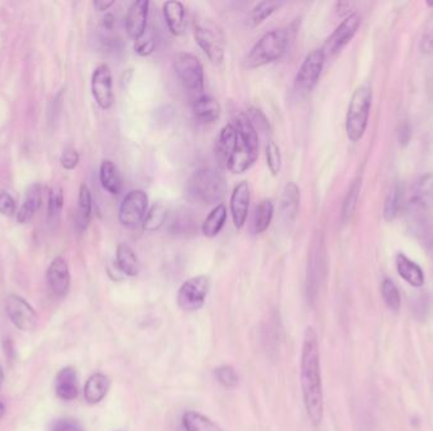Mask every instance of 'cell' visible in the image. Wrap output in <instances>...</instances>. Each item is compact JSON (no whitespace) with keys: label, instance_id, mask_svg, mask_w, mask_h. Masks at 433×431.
<instances>
[{"label":"cell","instance_id":"33","mask_svg":"<svg viewBox=\"0 0 433 431\" xmlns=\"http://www.w3.org/2000/svg\"><path fill=\"white\" fill-rule=\"evenodd\" d=\"M402 197H403V190L400 188V185H395L389 195L386 196V204H384V218L388 222H392L393 219H395L400 207H402Z\"/></svg>","mask_w":433,"mask_h":431},{"label":"cell","instance_id":"37","mask_svg":"<svg viewBox=\"0 0 433 431\" xmlns=\"http://www.w3.org/2000/svg\"><path fill=\"white\" fill-rule=\"evenodd\" d=\"M266 162L273 176H278L281 171V154L276 143L270 141L266 146Z\"/></svg>","mask_w":433,"mask_h":431},{"label":"cell","instance_id":"21","mask_svg":"<svg viewBox=\"0 0 433 431\" xmlns=\"http://www.w3.org/2000/svg\"><path fill=\"white\" fill-rule=\"evenodd\" d=\"M300 205V189L297 183H291L285 185L281 195V215L286 222H294L298 217Z\"/></svg>","mask_w":433,"mask_h":431},{"label":"cell","instance_id":"45","mask_svg":"<svg viewBox=\"0 0 433 431\" xmlns=\"http://www.w3.org/2000/svg\"><path fill=\"white\" fill-rule=\"evenodd\" d=\"M3 347H4V353H6V358L8 360H14L16 358V350H14V347H13L12 340L11 339H6L3 342Z\"/></svg>","mask_w":433,"mask_h":431},{"label":"cell","instance_id":"3","mask_svg":"<svg viewBox=\"0 0 433 431\" xmlns=\"http://www.w3.org/2000/svg\"><path fill=\"white\" fill-rule=\"evenodd\" d=\"M190 195L204 205H214L226 196L227 183L223 175L212 167L196 170L188 185Z\"/></svg>","mask_w":433,"mask_h":431},{"label":"cell","instance_id":"16","mask_svg":"<svg viewBox=\"0 0 433 431\" xmlns=\"http://www.w3.org/2000/svg\"><path fill=\"white\" fill-rule=\"evenodd\" d=\"M47 281L52 292L57 297L67 295L70 289V271L64 258L57 257L52 260L47 270Z\"/></svg>","mask_w":433,"mask_h":431},{"label":"cell","instance_id":"18","mask_svg":"<svg viewBox=\"0 0 433 431\" xmlns=\"http://www.w3.org/2000/svg\"><path fill=\"white\" fill-rule=\"evenodd\" d=\"M410 205L426 213L433 210V173L422 176L415 183Z\"/></svg>","mask_w":433,"mask_h":431},{"label":"cell","instance_id":"4","mask_svg":"<svg viewBox=\"0 0 433 431\" xmlns=\"http://www.w3.org/2000/svg\"><path fill=\"white\" fill-rule=\"evenodd\" d=\"M288 42L289 37L283 28L267 32L251 48L244 59V66L247 69H259L273 64L283 57L288 47Z\"/></svg>","mask_w":433,"mask_h":431},{"label":"cell","instance_id":"10","mask_svg":"<svg viewBox=\"0 0 433 431\" xmlns=\"http://www.w3.org/2000/svg\"><path fill=\"white\" fill-rule=\"evenodd\" d=\"M209 278L196 276L185 281L179 289L178 304L184 311H196L204 305L209 291Z\"/></svg>","mask_w":433,"mask_h":431},{"label":"cell","instance_id":"13","mask_svg":"<svg viewBox=\"0 0 433 431\" xmlns=\"http://www.w3.org/2000/svg\"><path fill=\"white\" fill-rule=\"evenodd\" d=\"M6 313L13 324L21 331H30L36 328L38 321L36 311L22 297L9 296L6 300Z\"/></svg>","mask_w":433,"mask_h":431},{"label":"cell","instance_id":"44","mask_svg":"<svg viewBox=\"0 0 433 431\" xmlns=\"http://www.w3.org/2000/svg\"><path fill=\"white\" fill-rule=\"evenodd\" d=\"M114 24H116V18H114L113 14H111V13L106 14L104 18L101 21V27L104 30H113Z\"/></svg>","mask_w":433,"mask_h":431},{"label":"cell","instance_id":"31","mask_svg":"<svg viewBox=\"0 0 433 431\" xmlns=\"http://www.w3.org/2000/svg\"><path fill=\"white\" fill-rule=\"evenodd\" d=\"M167 218V210L165 205H162L161 202H156L150 207L149 212L143 219V231H149V233L160 231L162 225L165 224Z\"/></svg>","mask_w":433,"mask_h":431},{"label":"cell","instance_id":"19","mask_svg":"<svg viewBox=\"0 0 433 431\" xmlns=\"http://www.w3.org/2000/svg\"><path fill=\"white\" fill-rule=\"evenodd\" d=\"M56 393L61 400L72 401L79 396L77 371L66 367L60 371L56 379Z\"/></svg>","mask_w":433,"mask_h":431},{"label":"cell","instance_id":"28","mask_svg":"<svg viewBox=\"0 0 433 431\" xmlns=\"http://www.w3.org/2000/svg\"><path fill=\"white\" fill-rule=\"evenodd\" d=\"M227 207L223 204H218L213 210L208 214L207 218L202 225V233L207 238H214L218 236L223 226L226 224Z\"/></svg>","mask_w":433,"mask_h":431},{"label":"cell","instance_id":"14","mask_svg":"<svg viewBox=\"0 0 433 431\" xmlns=\"http://www.w3.org/2000/svg\"><path fill=\"white\" fill-rule=\"evenodd\" d=\"M150 3L147 0L133 1L125 16V30L132 40L140 41L147 28Z\"/></svg>","mask_w":433,"mask_h":431},{"label":"cell","instance_id":"41","mask_svg":"<svg viewBox=\"0 0 433 431\" xmlns=\"http://www.w3.org/2000/svg\"><path fill=\"white\" fill-rule=\"evenodd\" d=\"M79 154L75 149H67L61 157V165L66 170H74L79 163Z\"/></svg>","mask_w":433,"mask_h":431},{"label":"cell","instance_id":"43","mask_svg":"<svg viewBox=\"0 0 433 431\" xmlns=\"http://www.w3.org/2000/svg\"><path fill=\"white\" fill-rule=\"evenodd\" d=\"M410 136H412V132H410V125L407 123H403L402 127L399 128V141L402 143V146H407L410 142Z\"/></svg>","mask_w":433,"mask_h":431},{"label":"cell","instance_id":"40","mask_svg":"<svg viewBox=\"0 0 433 431\" xmlns=\"http://www.w3.org/2000/svg\"><path fill=\"white\" fill-rule=\"evenodd\" d=\"M51 431H85L77 420L62 419L55 423Z\"/></svg>","mask_w":433,"mask_h":431},{"label":"cell","instance_id":"48","mask_svg":"<svg viewBox=\"0 0 433 431\" xmlns=\"http://www.w3.org/2000/svg\"><path fill=\"white\" fill-rule=\"evenodd\" d=\"M3 381H4V373H3V369H1V367H0V387H1V384H3Z\"/></svg>","mask_w":433,"mask_h":431},{"label":"cell","instance_id":"25","mask_svg":"<svg viewBox=\"0 0 433 431\" xmlns=\"http://www.w3.org/2000/svg\"><path fill=\"white\" fill-rule=\"evenodd\" d=\"M99 178L103 189L112 195H119L122 190V178L118 167L114 165L112 161H103L99 171Z\"/></svg>","mask_w":433,"mask_h":431},{"label":"cell","instance_id":"23","mask_svg":"<svg viewBox=\"0 0 433 431\" xmlns=\"http://www.w3.org/2000/svg\"><path fill=\"white\" fill-rule=\"evenodd\" d=\"M41 207V186L40 185H32L27 190L24 196L23 204L19 209L17 220L21 224L30 223L33 217L36 215L37 210Z\"/></svg>","mask_w":433,"mask_h":431},{"label":"cell","instance_id":"5","mask_svg":"<svg viewBox=\"0 0 433 431\" xmlns=\"http://www.w3.org/2000/svg\"><path fill=\"white\" fill-rule=\"evenodd\" d=\"M194 38L212 64L218 65L225 59L226 36L220 24L215 23L213 19H196Z\"/></svg>","mask_w":433,"mask_h":431},{"label":"cell","instance_id":"20","mask_svg":"<svg viewBox=\"0 0 433 431\" xmlns=\"http://www.w3.org/2000/svg\"><path fill=\"white\" fill-rule=\"evenodd\" d=\"M395 266L399 276L407 281L413 287H422L424 285V273L421 267L415 262L410 260L404 254H398L395 258Z\"/></svg>","mask_w":433,"mask_h":431},{"label":"cell","instance_id":"11","mask_svg":"<svg viewBox=\"0 0 433 431\" xmlns=\"http://www.w3.org/2000/svg\"><path fill=\"white\" fill-rule=\"evenodd\" d=\"M360 24H361V17L359 14L351 13L350 16H347L332 35L327 38L326 43L322 48L325 56L336 54L346 45H349L360 28Z\"/></svg>","mask_w":433,"mask_h":431},{"label":"cell","instance_id":"27","mask_svg":"<svg viewBox=\"0 0 433 431\" xmlns=\"http://www.w3.org/2000/svg\"><path fill=\"white\" fill-rule=\"evenodd\" d=\"M116 260H117V266L119 271L125 273V276L135 277L140 272V262L137 258L135 251L127 246V244H119L117 248V254H116Z\"/></svg>","mask_w":433,"mask_h":431},{"label":"cell","instance_id":"17","mask_svg":"<svg viewBox=\"0 0 433 431\" xmlns=\"http://www.w3.org/2000/svg\"><path fill=\"white\" fill-rule=\"evenodd\" d=\"M193 117L199 125H212L220 117V105L212 96L202 95L193 99Z\"/></svg>","mask_w":433,"mask_h":431},{"label":"cell","instance_id":"29","mask_svg":"<svg viewBox=\"0 0 433 431\" xmlns=\"http://www.w3.org/2000/svg\"><path fill=\"white\" fill-rule=\"evenodd\" d=\"M185 431H223L214 421L196 411H188L183 416Z\"/></svg>","mask_w":433,"mask_h":431},{"label":"cell","instance_id":"15","mask_svg":"<svg viewBox=\"0 0 433 431\" xmlns=\"http://www.w3.org/2000/svg\"><path fill=\"white\" fill-rule=\"evenodd\" d=\"M249 201H251V192H249V183L241 181L233 189L230 200L232 220L237 229H242L246 224L249 215Z\"/></svg>","mask_w":433,"mask_h":431},{"label":"cell","instance_id":"34","mask_svg":"<svg viewBox=\"0 0 433 431\" xmlns=\"http://www.w3.org/2000/svg\"><path fill=\"white\" fill-rule=\"evenodd\" d=\"M381 296L383 300L386 304V306L389 307L393 311H398L400 309V294L397 286L394 285L390 278H386L381 284Z\"/></svg>","mask_w":433,"mask_h":431},{"label":"cell","instance_id":"47","mask_svg":"<svg viewBox=\"0 0 433 431\" xmlns=\"http://www.w3.org/2000/svg\"><path fill=\"white\" fill-rule=\"evenodd\" d=\"M6 413V408H4V405L0 402V419L3 418V415Z\"/></svg>","mask_w":433,"mask_h":431},{"label":"cell","instance_id":"9","mask_svg":"<svg viewBox=\"0 0 433 431\" xmlns=\"http://www.w3.org/2000/svg\"><path fill=\"white\" fill-rule=\"evenodd\" d=\"M149 212V196L143 190H132L119 207V223L125 228H135Z\"/></svg>","mask_w":433,"mask_h":431},{"label":"cell","instance_id":"38","mask_svg":"<svg viewBox=\"0 0 433 431\" xmlns=\"http://www.w3.org/2000/svg\"><path fill=\"white\" fill-rule=\"evenodd\" d=\"M214 376L217 378V381L226 389H235L237 386V373L231 366H222L215 368Z\"/></svg>","mask_w":433,"mask_h":431},{"label":"cell","instance_id":"35","mask_svg":"<svg viewBox=\"0 0 433 431\" xmlns=\"http://www.w3.org/2000/svg\"><path fill=\"white\" fill-rule=\"evenodd\" d=\"M283 3L280 1H260L257 3L252 12H251V22L254 25L262 23L265 19L269 18L271 14L276 12Z\"/></svg>","mask_w":433,"mask_h":431},{"label":"cell","instance_id":"1","mask_svg":"<svg viewBox=\"0 0 433 431\" xmlns=\"http://www.w3.org/2000/svg\"><path fill=\"white\" fill-rule=\"evenodd\" d=\"M215 156L220 165L233 173H244L259 157V132L249 115H238L225 125L215 142Z\"/></svg>","mask_w":433,"mask_h":431},{"label":"cell","instance_id":"39","mask_svg":"<svg viewBox=\"0 0 433 431\" xmlns=\"http://www.w3.org/2000/svg\"><path fill=\"white\" fill-rule=\"evenodd\" d=\"M17 207H16V201L12 196L6 192L0 194V213L6 217H13L16 214Z\"/></svg>","mask_w":433,"mask_h":431},{"label":"cell","instance_id":"30","mask_svg":"<svg viewBox=\"0 0 433 431\" xmlns=\"http://www.w3.org/2000/svg\"><path fill=\"white\" fill-rule=\"evenodd\" d=\"M273 217V201L267 200V199L260 201V204L256 207L255 217H254V222H252L254 233L255 234H262L264 231H266L267 228L271 224Z\"/></svg>","mask_w":433,"mask_h":431},{"label":"cell","instance_id":"26","mask_svg":"<svg viewBox=\"0 0 433 431\" xmlns=\"http://www.w3.org/2000/svg\"><path fill=\"white\" fill-rule=\"evenodd\" d=\"M91 207H93V199L89 188L86 185H81L77 197V220H75L79 231H84L89 226Z\"/></svg>","mask_w":433,"mask_h":431},{"label":"cell","instance_id":"42","mask_svg":"<svg viewBox=\"0 0 433 431\" xmlns=\"http://www.w3.org/2000/svg\"><path fill=\"white\" fill-rule=\"evenodd\" d=\"M154 41L152 38H150V40H145V41H137V45L135 46V51H136L137 54H140V56H143V57H146V56H150V54H152L154 51Z\"/></svg>","mask_w":433,"mask_h":431},{"label":"cell","instance_id":"7","mask_svg":"<svg viewBox=\"0 0 433 431\" xmlns=\"http://www.w3.org/2000/svg\"><path fill=\"white\" fill-rule=\"evenodd\" d=\"M174 70L179 81L194 99L204 95V69L194 54L180 52L174 59Z\"/></svg>","mask_w":433,"mask_h":431},{"label":"cell","instance_id":"22","mask_svg":"<svg viewBox=\"0 0 433 431\" xmlns=\"http://www.w3.org/2000/svg\"><path fill=\"white\" fill-rule=\"evenodd\" d=\"M164 17L167 27L174 36H181L185 30V8L180 1H167L164 6Z\"/></svg>","mask_w":433,"mask_h":431},{"label":"cell","instance_id":"32","mask_svg":"<svg viewBox=\"0 0 433 431\" xmlns=\"http://www.w3.org/2000/svg\"><path fill=\"white\" fill-rule=\"evenodd\" d=\"M361 190V178H357L351 183L350 189L347 191V195L344 197V205H342V220L344 223L350 222L356 210L357 201Z\"/></svg>","mask_w":433,"mask_h":431},{"label":"cell","instance_id":"36","mask_svg":"<svg viewBox=\"0 0 433 431\" xmlns=\"http://www.w3.org/2000/svg\"><path fill=\"white\" fill-rule=\"evenodd\" d=\"M62 207H64V194H62V189L56 186L54 189L51 190L50 196H48V205H47V218L48 222H57L62 212Z\"/></svg>","mask_w":433,"mask_h":431},{"label":"cell","instance_id":"6","mask_svg":"<svg viewBox=\"0 0 433 431\" xmlns=\"http://www.w3.org/2000/svg\"><path fill=\"white\" fill-rule=\"evenodd\" d=\"M373 94L369 86H360L351 96L346 115V133L352 142H359L368 128Z\"/></svg>","mask_w":433,"mask_h":431},{"label":"cell","instance_id":"24","mask_svg":"<svg viewBox=\"0 0 433 431\" xmlns=\"http://www.w3.org/2000/svg\"><path fill=\"white\" fill-rule=\"evenodd\" d=\"M109 387H111L109 378L103 373H95L85 384L84 397H85L86 402L94 405V403L101 402L106 397Z\"/></svg>","mask_w":433,"mask_h":431},{"label":"cell","instance_id":"2","mask_svg":"<svg viewBox=\"0 0 433 431\" xmlns=\"http://www.w3.org/2000/svg\"><path fill=\"white\" fill-rule=\"evenodd\" d=\"M300 384L303 401L309 420L315 427H320L323 420V386L320 376V355L318 335L315 328L309 326L304 331L302 360H300Z\"/></svg>","mask_w":433,"mask_h":431},{"label":"cell","instance_id":"46","mask_svg":"<svg viewBox=\"0 0 433 431\" xmlns=\"http://www.w3.org/2000/svg\"><path fill=\"white\" fill-rule=\"evenodd\" d=\"M114 1L112 0H109V1H104V0H96L93 3V6H94L95 9L98 11V12H104V11H108L111 6H113Z\"/></svg>","mask_w":433,"mask_h":431},{"label":"cell","instance_id":"12","mask_svg":"<svg viewBox=\"0 0 433 431\" xmlns=\"http://www.w3.org/2000/svg\"><path fill=\"white\" fill-rule=\"evenodd\" d=\"M91 94L96 104L107 110L113 105V79L109 66H98L91 76Z\"/></svg>","mask_w":433,"mask_h":431},{"label":"cell","instance_id":"8","mask_svg":"<svg viewBox=\"0 0 433 431\" xmlns=\"http://www.w3.org/2000/svg\"><path fill=\"white\" fill-rule=\"evenodd\" d=\"M325 59H326V56L323 54L322 48L312 51L304 59L297 76H296V80H294V88L299 94L305 95L313 91L320 81Z\"/></svg>","mask_w":433,"mask_h":431}]
</instances>
